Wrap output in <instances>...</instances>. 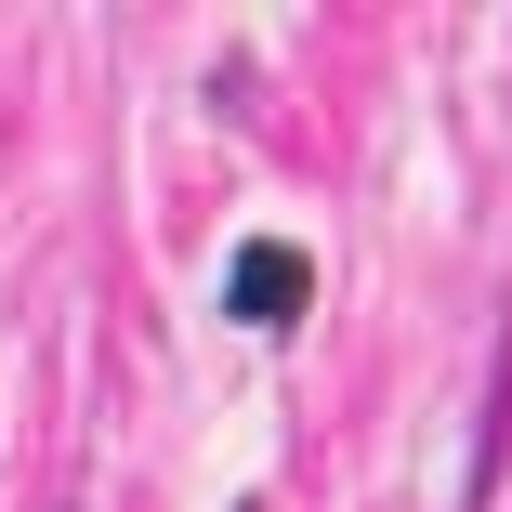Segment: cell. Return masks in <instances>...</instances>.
Masks as SVG:
<instances>
[{
  "label": "cell",
  "instance_id": "obj_1",
  "mask_svg": "<svg viewBox=\"0 0 512 512\" xmlns=\"http://www.w3.org/2000/svg\"><path fill=\"white\" fill-rule=\"evenodd\" d=\"M224 302H237L250 329H302V302H316V263H302L289 237H250V250H237V276H224Z\"/></svg>",
  "mask_w": 512,
  "mask_h": 512
}]
</instances>
